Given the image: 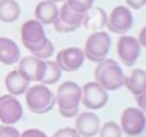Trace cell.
Returning <instances> with one entry per match:
<instances>
[{"label": "cell", "instance_id": "cell-4", "mask_svg": "<svg viewBox=\"0 0 146 137\" xmlns=\"http://www.w3.org/2000/svg\"><path fill=\"white\" fill-rule=\"evenodd\" d=\"M21 40L22 44L31 54L40 50L48 41L44 24L37 19H30L25 22L21 27Z\"/></svg>", "mask_w": 146, "mask_h": 137}, {"label": "cell", "instance_id": "cell-22", "mask_svg": "<svg viewBox=\"0 0 146 137\" xmlns=\"http://www.w3.org/2000/svg\"><path fill=\"white\" fill-rule=\"evenodd\" d=\"M98 135L99 137H122L123 133H122V130L118 123L109 120V122H105L104 124L100 126Z\"/></svg>", "mask_w": 146, "mask_h": 137}, {"label": "cell", "instance_id": "cell-11", "mask_svg": "<svg viewBox=\"0 0 146 137\" xmlns=\"http://www.w3.org/2000/svg\"><path fill=\"white\" fill-rule=\"evenodd\" d=\"M85 59L86 58L82 49L77 48V46H72V48H67L59 51L56 55L55 63L64 72H76L82 68Z\"/></svg>", "mask_w": 146, "mask_h": 137}, {"label": "cell", "instance_id": "cell-20", "mask_svg": "<svg viewBox=\"0 0 146 137\" xmlns=\"http://www.w3.org/2000/svg\"><path fill=\"white\" fill-rule=\"evenodd\" d=\"M58 17L60 18L64 23H67V24L80 28L81 26H82L85 14H81V13H77V12H74V10H72L71 8L67 5V3L64 1V4L59 8Z\"/></svg>", "mask_w": 146, "mask_h": 137}, {"label": "cell", "instance_id": "cell-21", "mask_svg": "<svg viewBox=\"0 0 146 137\" xmlns=\"http://www.w3.org/2000/svg\"><path fill=\"white\" fill-rule=\"evenodd\" d=\"M62 69L55 63V60H45V73L41 79V83L49 86V85H54L62 77Z\"/></svg>", "mask_w": 146, "mask_h": 137}, {"label": "cell", "instance_id": "cell-6", "mask_svg": "<svg viewBox=\"0 0 146 137\" xmlns=\"http://www.w3.org/2000/svg\"><path fill=\"white\" fill-rule=\"evenodd\" d=\"M109 100L108 91L96 81H91L81 87V104L88 110L103 109Z\"/></svg>", "mask_w": 146, "mask_h": 137}, {"label": "cell", "instance_id": "cell-23", "mask_svg": "<svg viewBox=\"0 0 146 137\" xmlns=\"http://www.w3.org/2000/svg\"><path fill=\"white\" fill-rule=\"evenodd\" d=\"M66 3L72 10L81 14H85L94 7V0H66Z\"/></svg>", "mask_w": 146, "mask_h": 137}, {"label": "cell", "instance_id": "cell-18", "mask_svg": "<svg viewBox=\"0 0 146 137\" xmlns=\"http://www.w3.org/2000/svg\"><path fill=\"white\" fill-rule=\"evenodd\" d=\"M106 13L101 8H91L85 13L82 24L88 30H100L106 24Z\"/></svg>", "mask_w": 146, "mask_h": 137}, {"label": "cell", "instance_id": "cell-16", "mask_svg": "<svg viewBox=\"0 0 146 137\" xmlns=\"http://www.w3.org/2000/svg\"><path fill=\"white\" fill-rule=\"evenodd\" d=\"M5 87L9 95L17 97L27 91V89L30 87V81H27L17 69H13L5 77Z\"/></svg>", "mask_w": 146, "mask_h": 137}, {"label": "cell", "instance_id": "cell-27", "mask_svg": "<svg viewBox=\"0 0 146 137\" xmlns=\"http://www.w3.org/2000/svg\"><path fill=\"white\" fill-rule=\"evenodd\" d=\"M51 137H81L77 133V131L72 127H64V128H59L55 132L53 133Z\"/></svg>", "mask_w": 146, "mask_h": 137}, {"label": "cell", "instance_id": "cell-9", "mask_svg": "<svg viewBox=\"0 0 146 137\" xmlns=\"http://www.w3.org/2000/svg\"><path fill=\"white\" fill-rule=\"evenodd\" d=\"M23 117V108L19 100L13 95L0 96V122L5 126H13Z\"/></svg>", "mask_w": 146, "mask_h": 137}, {"label": "cell", "instance_id": "cell-14", "mask_svg": "<svg viewBox=\"0 0 146 137\" xmlns=\"http://www.w3.org/2000/svg\"><path fill=\"white\" fill-rule=\"evenodd\" d=\"M21 56V49L9 37H0V63L4 66H13L18 63Z\"/></svg>", "mask_w": 146, "mask_h": 137}, {"label": "cell", "instance_id": "cell-3", "mask_svg": "<svg viewBox=\"0 0 146 137\" xmlns=\"http://www.w3.org/2000/svg\"><path fill=\"white\" fill-rule=\"evenodd\" d=\"M111 46V38L105 31H95L88 36L85 42V58L94 63H100L106 59Z\"/></svg>", "mask_w": 146, "mask_h": 137}, {"label": "cell", "instance_id": "cell-32", "mask_svg": "<svg viewBox=\"0 0 146 137\" xmlns=\"http://www.w3.org/2000/svg\"><path fill=\"white\" fill-rule=\"evenodd\" d=\"M49 1H53V3H55V4H56V3H60V1H66V0H49Z\"/></svg>", "mask_w": 146, "mask_h": 137}, {"label": "cell", "instance_id": "cell-2", "mask_svg": "<svg viewBox=\"0 0 146 137\" xmlns=\"http://www.w3.org/2000/svg\"><path fill=\"white\" fill-rule=\"evenodd\" d=\"M25 95L27 108L33 114H46L56 105L54 92L42 83L30 86Z\"/></svg>", "mask_w": 146, "mask_h": 137}, {"label": "cell", "instance_id": "cell-10", "mask_svg": "<svg viewBox=\"0 0 146 137\" xmlns=\"http://www.w3.org/2000/svg\"><path fill=\"white\" fill-rule=\"evenodd\" d=\"M117 53L124 66L133 67L141 54V45L133 36L122 35L117 44Z\"/></svg>", "mask_w": 146, "mask_h": 137}, {"label": "cell", "instance_id": "cell-15", "mask_svg": "<svg viewBox=\"0 0 146 137\" xmlns=\"http://www.w3.org/2000/svg\"><path fill=\"white\" fill-rule=\"evenodd\" d=\"M124 86L133 96L146 92V72L142 68H135L124 76Z\"/></svg>", "mask_w": 146, "mask_h": 137}, {"label": "cell", "instance_id": "cell-26", "mask_svg": "<svg viewBox=\"0 0 146 137\" xmlns=\"http://www.w3.org/2000/svg\"><path fill=\"white\" fill-rule=\"evenodd\" d=\"M0 137H21V132L13 126H0Z\"/></svg>", "mask_w": 146, "mask_h": 137}, {"label": "cell", "instance_id": "cell-5", "mask_svg": "<svg viewBox=\"0 0 146 137\" xmlns=\"http://www.w3.org/2000/svg\"><path fill=\"white\" fill-rule=\"evenodd\" d=\"M122 133L128 137L140 136L146 128V115L145 112L140 110L137 107H129L122 112L121 124Z\"/></svg>", "mask_w": 146, "mask_h": 137}, {"label": "cell", "instance_id": "cell-13", "mask_svg": "<svg viewBox=\"0 0 146 137\" xmlns=\"http://www.w3.org/2000/svg\"><path fill=\"white\" fill-rule=\"evenodd\" d=\"M100 118L92 110L78 113L74 122V130L81 137H95L100 130Z\"/></svg>", "mask_w": 146, "mask_h": 137}, {"label": "cell", "instance_id": "cell-17", "mask_svg": "<svg viewBox=\"0 0 146 137\" xmlns=\"http://www.w3.org/2000/svg\"><path fill=\"white\" fill-rule=\"evenodd\" d=\"M59 8L55 3L44 0L38 3L35 9V19H37L41 24H53L54 21L58 18Z\"/></svg>", "mask_w": 146, "mask_h": 137}, {"label": "cell", "instance_id": "cell-24", "mask_svg": "<svg viewBox=\"0 0 146 137\" xmlns=\"http://www.w3.org/2000/svg\"><path fill=\"white\" fill-rule=\"evenodd\" d=\"M53 54H54V45H53V42L48 38V41L45 42V45H44L40 50H37L36 53L31 54V55L36 56V58L41 59V60H48L49 58H51Z\"/></svg>", "mask_w": 146, "mask_h": 137}, {"label": "cell", "instance_id": "cell-8", "mask_svg": "<svg viewBox=\"0 0 146 137\" xmlns=\"http://www.w3.org/2000/svg\"><path fill=\"white\" fill-rule=\"evenodd\" d=\"M106 27L110 32L117 35H126L133 26V15L131 9L124 5H118L110 12L106 18Z\"/></svg>", "mask_w": 146, "mask_h": 137}, {"label": "cell", "instance_id": "cell-30", "mask_svg": "<svg viewBox=\"0 0 146 137\" xmlns=\"http://www.w3.org/2000/svg\"><path fill=\"white\" fill-rule=\"evenodd\" d=\"M135 99H136L137 108H139L140 110H142V112H146V92L135 96Z\"/></svg>", "mask_w": 146, "mask_h": 137}, {"label": "cell", "instance_id": "cell-1", "mask_svg": "<svg viewBox=\"0 0 146 137\" xmlns=\"http://www.w3.org/2000/svg\"><path fill=\"white\" fill-rule=\"evenodd\" d=\"M124 72L114 59H104L94 72L95 81L106 91H117L124 86Z\"/></svg>", "mask_w": 146, "mask_h": 137}, {"label": "cell", "instance_id": "cell-31", "mask_svg": "<svg viewBox=\"0 0 146 137\" xmlns=\"http://www.w3.org/2000/svg\"><path fill=\"white\" fill-rule=\"evenodd\" d=\"M137 41H139V44L142 46H146V27H142L141 31H140L139 33V37H137Z\"/></svg>", "mask_w": 146, "mask_h": 137}, {"label": "cell", "instance_id": "cell-28", "mask_svg": "<svg viewBox=\"0 0 146 137\" xmlns=\"http://www.w3.org/2000/svg\"><path fill=\"white\" fill-rule=\"evenodd\" d=\"M21 137H48V135L37 128H28L21 133Z\"/></svg>", "mask_w": 146, "mask_h": 137}, {"label": "cell", "instance_id": "cell-29", "mask_svg": "<svg viewBox=\"0 0 146 137\" xmlns=\"http://www.w3.org/2000/svg\"><path fill=\"white\" fill-rule=\"evenodd\" d=\"M126 4H127V7L131 8V9L139 10L146 4V0H126Z\"/></svg>", "mask_w": 146, "mask_h": 137}, {"label": "cell", "instance_id": "cell-19", "mask_svg": "<svg viewBox=\"0 0 146 137\" xmlns=\"http://www.w3.org/2000/svg\"><path fill=\"white\" fill-rule=\"evenodd\" d=\"M21 7L15 0H0V21L12 23L19 18Z\"/></svg>", "mask_w": 146, "mask_h": 137}, {"label": "cell", "instance_id": "cell-25", "mask_svg": "<svg viewBox=\"0 0 146 137\" xmlns=\"http://www.w3.org/2000/svg\"><path fill=\"white\" fill-rule=\"evenodd\" d=\"M53 24H54V30H55L56 32H62V33L74 32V31L77 30V27H73V26H69V24H67V23H64L59 17L54 21Z\"/></svg>", "mask_w": 146, "mask_h": 137}, {"label": "cell", "instance_id": "cell-7", "mask_svg": "<svg viewBox=\"0 0 146 137\" xmlns=\"http://www.w3.org/2000/svg\"><path fill=\"white\" fill-rule=\"evenodd\" d=\"M55 101L58 105V112L68 109L80 110L81 86L73 81H67L62 83L56 90Z\"/></svg>", "mask_w": 146, "mask_h": 137}, {"label": "cell", "instance_id": "cell-12", "mask_svg": "<svg viewBox=\"0 0 146 137\" xmlns=\"http://www.w3.org/2000/svg\"><path fill=\"white\" fill-rule=\"evenodd\" d=\"M17 71L30 82H41L45 73V60L33 55L23 56L18 60Z\"/></svg>", "mask_w": 146, "mask_h": 137}]
</instances>
